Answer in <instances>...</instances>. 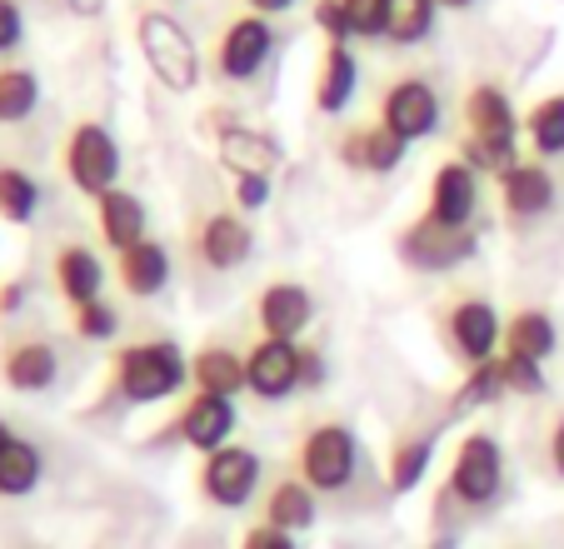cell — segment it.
I'll return each mask as SVG.
<instances>
[{"mask_svg":"<svg viewBox=\"0 0 564 549\" xmlns=\"http://www.w3.org/2000/svg\"><path fill=\"white\" fill-rule=\"evenodd\" d=\"M465 146H459V160L479 175L500 180L505 170L520 165V136H524V116L514 110L510 90L495 80H479L465 90Z\"/></svg>","mask_w":564,"mask_h":549,"instance_id":"cell-1","label":"cell"},{"mask_svg":"<svg viewBox=\"0 0 564 549\" xmlns=\"http://www.w3.org/2000/svg\"><path fill=\"white\" fill-rule=\"evenodd\" d=\"M110 385L126 405H160L191 385V359L175 340H140L126 345L110 365Z\"/></svg>","mask_w":564,"mask_h":549,"instance_id":"cell-2","label":"cell"},{"mask_svg":"<svg viewBox=\"0 0 564 549\" xmlns=\"http://www.w3.org/2000/svg\"><path fill=\"white\" fill-rule=\"evenodd\" d=\"M505 499V450L490 430H469L455 444V460H449L445 475V495L440 505H455L465 515H485Z\"/></svg>","mask_w":564,"mask_h":549,"instance_id":"cell-3","label":"cell"},{"mask_svg":"<svg viewBox=\"0 0 564 549\" xmlns=\"http://www.w3.org/2000/svg\"><path fill=\"white\" fill-rule=\"evenodd\" d=\"M135 45L145 55L150 75H155L171 96H191L200 85V51H195L191 31L165 11H140L135 15Z\"/></svg>","mask_w":564,"mask_h":549,"instance_id":"cell-4","label":"cell"},{"mask_svg":"<svg viewBox=\"0 0 564 549\" xmlns=\"http://www.w3.org/2000/svg\"><path fill=\"white\" fill-rule=\"evenodd\" d=\"M295 475L305 480L315 495H340V489H350L355 475H360V440H355L350 424H340V420L315 424L295 450Z\"/></svg>","mask_w":564,"mask_h":549,"instance_id":"cell-5","label":"cell"},{"mask_svg":"<svg viewBox=\"0 0 564 549\" xmlns=\"http://www.w3.org/2000/svg\"><path fill=\"white\" fill-rule=\"evenodd\" d=\"M120 165H126V155H120V140L110 136V126H100V120L70 126L61 146V170L75 191L90 195V201L120 191Z\"/></svg>","mask_w":564,"mask_h":549,"instance_id":"cell-6","label":"cell"},{"mask_svg":"<svg viewBox=\"0 0 564 549\" xmlns=\"http://www.w3.org/2000/svg\"><path fill=\"white\" fill-rule=\"evenodd\" d=\"M380 126H390L394 136H405L410 146L430 140L445 126V100H440V90L425 75H400V80L384 85V96H380Z\"/></svg>","mask_w":564,"mask_h":549,"instance_id":"cell-7","label":"cell"},{"mask_svg":"<svg viewBox=\"0 0 564 549\" xmlns=\"http://www.w3.org/2000/svg\"><path fill=\"white\" fill-rule=\"evenodd\" d=\"M260 475H265V460H260L250 444H225V450L205 454L200 465V495L205 505L215 509H246L260 489Z\"/></svg>","mask_w":564,"mask_h":549,"instance_id":"cell-8","label":"cell"},{"mask_svg":"<svg viewBox=\"0 0 564 549\" xmlns=\"http://www.w3.org/2000/svg\"><path fill=\"white\" fill-rule=\"evenodd\" d=\"M445 340L469 370V365H485V359L505 355V320L485 295H459L445 310Z\"/></svg>","mask_w":564,"mask_h":549,"instance_id":"cell-9","label":"cell"},{"mask_svg":"<svg viewBox=\"0 0 564 549\" xmlns=\"http://www.w3.org/2000/svg\"><path fill=\"white\" fill-rule=\"evenodd\" d=\"M394 250H400V260H405L410 270L445 274V270H455V265L475 260L479 230H449V225H435L430 215H420L415 225H405V230H400Z\"/></svg>","mask_w":564,"mask_h":549,"instance_id":"cell-10","label":"cell"},{"mask_svg":"<svg viewBox=\"0 0 564 549\" xmlns=\"http://www.w3.org/2000/svg\"><path fill=\"white\" fill-rule=\"evenodd\" d=\"M305 385V349L295 340H270L260 335L246 349V390L265 405H280Z\"/></svg>","mask_w":564,"mask_h":549,"instance_id":"cell-11","label":"cell"},{"mask_svg":"<svg viewBox=\"0 0 564 549\" xmlns=\"http://www.w3.org/2000/svg\"><path fill=\"white\" fill-rule=\"evenodd\" d=\"M270 55H275V31L265 15H235L215 41V75L225 85H246L265 71Z\"/></svg>","mask_w":564,"mask_h":549,"instance_id":"cell-12","label":"cell"},{"mask_svg":"<svg viewBox=\"0 0 564 549\" xmlns=\"http://www.w3.org/2000/svg\"><path fill=\"white\" fill-rule=\"evenodd\" d=\"M235 424H240V410H235V400H225V395L191 390V400H181V410H175L171 434L185 444V450L215 454V450H225V444H230Z\"/></svg>","mask_w":564,"mask_h":549,"instance_id":"cell-13","label":"cell"},{"mask_svg":"<svg viewBox=\"0 0 564 549\" xmlns=\"http://www.w3.org/2000/svg\"><path fill=\"white\" fill-rule=\"evenodd\" d=\"M425 215L435 225H449V230H475V215H479V170H469L465 160H445L430 180V201Z\"/></svg>","mask_w":564,"mask_h":549,"instance_id":"cell-14","label":"cell"},{"mask_svg":"<svg viewBox=\"0 0 564 549\" xmlns=\"http://www.w3.org/2000/svg\"><path fill=\"white\" fill-rule=\"evenodd\" d=\"M500 205L514 225H534L560 205V180L544 160H520L514 170L500 175Z\"/></svg>","mask_w":564,"mask_h":549,"instance_id":"cell-15","label":"cell"},{"mask_svg":"<svg viewBox=\"0 0 564 549\" xmlns=\"http://www.w3.org/2000/svg\"><path fill=\"white\" fill-rule=\"evenodd\" d=\"M195 255H200L205 270L230 274V270H240V265H250V255H256V230H250V220L240 211H215V215H205L200 230H195Z\"/></svg>","mask_w":564,"mask_h":549,"instance_id":"cell-16","label":"cell"},{"mask_svg":"<svg viewBox=\"0 0 564 549\" xmlns=\"http://www.w3.org/2000/svg\"><path fill=\"white\" fill-rule=\"evenodd\" d=\"M315 320V295L300 280H270L256 295V325L270 340H300Z\"/></svg>","mask_w":564,"mask_h":549,"instance_id":"cell-17","label":"cell"},{"mask_svg":"<svg viewBox=\"0 0 564 549\" xmlns=\"http://www.w3.org/2000/svg\"><path fill=\"white\" fill-rule=\"evenodd\" d=\"M51 280L55 290H61V300L70 310L80 305H96V300H106V260H100L90 245H61L51 260Z\"/></svg>","mask_w":564,"mask_h":549,"instance_id":"cell-18","label":"cell"},{"mask_svg":"<svg viewBox=\"0 0 564 549\" xmlns=\"http://www.w3.org/2000/svg\"><path fill=\"white\" fill-rule=\"evenodd\" d=\"M0 380L15 395H45L61 380V355H55L51 340H15L0 355Z\"/></svg>","mask_w":564,"mask_h":549,"instance_id":"cell-19","label":"cell"},{"mask_svg":"<svg viewBox=\"0 0 564 549\" xmlns=\"http://www.w3.org/2000/svg\"><path fill=\"white\" fill-rule=\"evenodd\" d=\"M340 160L350 170H365V175H394V170L405 165V155H410V140L405 136H394L390 126H360V130H350V136H340Z\"/></svg>","mask_w":564,"mask_h":549,"instance_id":"cell-20","label":"cell"},{"mask_svg":"<svg viewBox=\"0 0 564 549\" xmlns=\"http://www.w3.org/2000/svg\"><path fill=\"white\" fill-rule=\"evenodd\" d=\"M355 90H360V61H355L350 41H330L315 75V110L319 116H345Z\"/></svg>","mask_w":564,"mask_h":549,"instance_id":"cell-21","label":"cell"},{"mask_svg":"<svg viewBox=\"0 0 564 549\" xmlns=\"http://www.w3.org/2000/svg\"><path fill=\"white\" fill-rule=\"evenodd\" d=\"M145 225L150 220H145V201H140V195L110 191L96 201V230H100V240H106V250H116V255L135 250L140 240H150Z\"/></svg>","mask_w":564,"mask_h":549,"instance_id":"cell-22","label":"cell"},{"mask_svg":"<svg viewBox=\"0 0 564 549\" xmlns=\"http://www.w3.org/2000/svg\"><path fill=\"white\" fill-rule=\"evenodd\" d=\"M116 274H120V286H126L135 300H150V295H160V290L171 286L175 260H171V250H165L160 240H140L135 250L116 255Z\"/></svg>","mask_w":564,"mask_h":549,"instance_id":"cell-23","label":"cell"},{"mask_svg":"<svg viewBox=\"0 0 564 549\" xmlns=\"http://www.w3.org/2000/svg\"><path fill=\"white\" fill-rule=\"evenodd\" d=\"M430 465H435V430H415L400 434L390 444V460H384V475H390V495H410V489L425 485Z\"/></svg>","mask_w":564,"mask_h":549,"instance_id":"cell-24","label":"cell"},{"mask_svg":"<svg viewBox=\"0 0 564 549\" xmlns=\"http://www.w3.org/2000/svg\"><path fill=\"white\" fill-rule=\"evenodd\" d=\"M191 385L205 395H225V400H235V395L246 390V355H235L230 345H205L191 355Z\"/></svg>","mask_w":564,"mask_h":549,"instance_id":"cell-25","label":"cell"},{"mask_svg":"<svg viewBox=\"0 0 564 549\" xmlns=\"http://www.w3.org/2000/svg\"><path fill=\"white\" fill-rule=\"evenodd\" d=\"M560 349V325H554L550 310H514L505 320V355H524V359H550Z\"/></svg>","mask_w":564,"mask_h":549,"instance_id":"cell-26","label":"cell"},{"mask_svg":"<svg viewBox=\"0 0 564 549\" xmlns=\"http://www.w3.org/2000/svg\"><path fill=\"white\" fill-rule=\"evenodd\" d=\"M220 160L230 165V175H275V165L285 155H280V146L270 136H260V130H246V126H230L220 130Z\"/></svg>","mask_w":564,"mask_h":549,"instance_id":"cell-27","label":"cell"},{"mask_svg":"<svg viewBox=\"0 0 564 549\" xmlns=\"http://www.w3.org/2000/svg\"><path fill=\"white\" fill-rule=\"evenodd\" d=\"M45 480V454L41 444H31L25 434H15L6 450H0V499H25L35 495Z\"/></svg>","mask_w":564,"mask_h":549,"instance_id":"cell-28","label":"cell"},{"mask_svg":"<svg viewBox=\"0 0 564 549\" xmlns=\"http://www.w3.org/2000/svg\"><path fill=\"white\" fill-rule=\"evenodd\" d=\"M319 519V505H315V489L305 485V480H280L275 489H270L265 499V525L285 529V535H305V529H315Z\"/></svg>","mask_w":564,"mask_h":549,"instance_id":"cell-29","label":"cell"},{"mask_svg":"<svg viewBox=\"0 0 564 549\" xmlns=\"http://www.w3.org/2000/svg\"><path fill=\"white\" fill-rule=\"evenodd\" d=\"M524 140H530L534 160H560L564 155V90L534 100L524 116Z\"/></svg>","mask_w":564,"mask_h":549,"instance_id":"cell-30","label":"cell"},{"mask_svg":"<svg viewBox=\"0 0 564 549\" xmlns=\"http://www.w3.org/2000/svg\"><path fill=\"white\" fill-rule=\"evenodd\" d=\"M510 385H505V365L500 359H485V365H469L465 380H459L455 400H449V415H469V410H490L495 400H505Z\"/></svg>","mask_w":564,"mask_h":549,"instance_id":"cell-31","label":"cell"},{"mask_svg":"<svg viewBox=\"0 0 564 549\" xmlns=\"http://www.w3.org/2000/svg\"><path fill=\"white\" fill-rule=\"evenodd\" d=\"M440 0H390V21H384V41L390 45H420L435 35Z\"/></svg>","mask_w":564,"mask_h":549,"instance_id":"cell-32","label":"cell"},{"mask_svg":"<svg viewBox=\"0 0 564 549\" xmlns=\"http://www.w3.org/2000/svg\"><path fill=\"white\" fill-rule=\"evenodd\" d=\"M41 106V75L25 65H6L0 71V126H21Z\"/></svg>","mask_w":564,"mask_h":549,"instance_id":"cell-33","label":"cell"},{"mask_svg":"<svg viewBox=\"0 0 564 549\" xmlns=\"http://www.w3.org/2000/svg\"><path fill=\"white\" fill-rule=\"evenodd\" d=\"M41 215V185L31 170L21 165H0V220L31 225Z\"/></svg>","mask_w":564,"mask_h":549,"instance_id":"cell-34","label":"cell"},{"mask_svg":"<svg viewBox=\"0 0 564 549\" xmlns=\"http://www.w3.org/2000/svg\"><path fill=\"white\" fill-rule=\"evenodd\" d=\"M70 325H75V335L90 340V345H110V340L120 335V310L110 305V300H96V305L70 310Z\"/></svg>","mask_w":564,"mask_h":549,"instance_id":"cell-35","label":"cell"},{"mask_svg":"<svg viewBox=\"0 0 564 549\" xmlns=\"http://www.w3.org/2000/svg\"><path fill=\"white\" fill-rule=\"evenodd\" d=\"M500 365H505V385H510V395H524V400H540V395L550 390V375H544L540 359L500 355Z\"/></svg>","mask_w":564,"mask_h":549,"instance_id":"cell-36","label":"cell"},{"mask_svg":"<svg viewBox=\"0 0 564 549\" xmlns=\"http://www.w3.org/2000/svg\"><path fill=\"white\" fill-rule=\"evenodd\" d=\"M345 21H350L355 41H384L390 0H345Z\"/></svg>","mask_w":564,"mask_h":549,"instance_id":"cell-37","label":"cell"},{"mask_svg":"<svg viewBox=\"0 0 564 549\" xmlns=\"http://www.w3.org/2000/svg\"><path fill=\"white\" fill-rule=\"evenodd\" d=\"M270 191H275V175H230V195H235V211L250 215V211H265Z\"/></svg>","mask_w":564,"mask_h":549,"instance_id":"cell-38","label":"cell"},{"mask_svg":"<svg viewBox=\"0 0 564 549\" xmlns=\"http://www.w3.org/2000/svg\"><path fill=\"white\" fill-rule=\"evenodd\" d=\"M21 41H25V11H21V0H0V55L21 51Z\"/></svg>","mask_w":564,"mask_h":549,"instance_id":"cell-39","label":"cell"},{"mask_svg":"<svg viewBox=\"0 0 564 549\" xmlns=\"http://www.w3.org/2000/svg\"><path fill=\"white\" fill-rule=\"evenodd\" d=\"M315 25L325 31V41H355L350 21H345V0H315Z\"/></svg>","mask_w":564,"mask_h":549,"instance_id":"cell-40","label":"cell"},{"mask_svg":"<svg viewBox=\"0 0 564 549\" xmlns=\"http://www.w3.org/2000/svg\"><path fill=\"white\" fill-rule=\"evenodd\" d=\"M240 549H300L295 545V535H285V529H275V525H250L246 529V539H240Z\"/></svg>","mask_w":564,"mask_h":549,"instance_id":"cell-41","label":"cell"},{"mask_svg":"<svg viewBox=\"0 0 564 549\" xmlns=\"http://www.w3.org/2000/svg\"><path fill=\"white\" fill-rule=\"evenodd\" d=\"M544 465H550L554 480H564V410L554 415L550 434H544Z\"/></svg>","mask_w":564,"mask_h":549,"instance_id":"cell-42","label":"cell"},{"mask_svg":"<svg viewBox=\"0 0 564 549\" xmlns=\"http://www.w3.org/2000/svg\"><path fill=\"white\" fill-rule=\"evenodd\" d=\"M21 305H25V286H21V280H11V286H0V315H15Z\"/></svg>","mask_w":564,"mask_h":549,"instance_id":"cell-43","label":"cell"},{"mask_svg":"<svg viewBox=\"0 0 564 549\" xmlns=\"http://www.w3.org/2000/svg\"><path fill=\"white\" fill-rule=\"evenodd\" d=\"M305 385L310 390L325 385V355H319V349H305Z\"/></svg>","mask_w":564,"mask_h":549,"instance_id":"cell-44","label":"cell"},{"mask_svg":"<svg viewBox=\"0 0 564 549\" xmlns=\"http://www.w3.org/2000/svg\"><path fill=\"white\" fill-rule=\"evenodd\" d=\"M246 6H250V11H256V15H265V21H270V15H285V11H295V0H246Z\"/></svg>","mask_w":564,"mask_h":549,"instance_id":"cell-45","label":"cell"},{"mask_svg":"<svg viewBox=\"0 0 564 549\" xmlns=\"http://www.w3.org/2000/svg\"><path fill=\"white\" fill-rule=\"evenodd\" d=\"M65 6H70L75 15H86V21H96V15L106 11V0H65Z\"/></svg>","mask_w":564,"mask_h":549,"instance_id":"cell-46","label":"cell"},{"mask_svg":"<svg viewBox=\"0 0 564 549\" xmlns=\"http://www.w3.org/2000/svg\"><path fill=\"white\" fill-rule=\"evenodd\" d=\"M469 6H479V0H440V11H469Z\"/></svg>","mask_w":564,"mask_h":549,"instance_id":"cell-47","label":"cell"},{"mask_svg":"<svg viewBox=\"0 0 564 549\" xmlns=\"http://www.w3.org/2000/svg\"><path fill=\"white\" fill-rule=\"evenodd\" d=\"M430 549H455V535H435L430 539Z\"/></svg>","mask_w":564,"mask_h":549,"instance_id":"cell-48","label":"cell"},{"mask_svg":"<svg viewBox=\"0 0 564 549\" xmlns=\"http://www.w3.org/2000/svg\"><path fill=\"white\" fill-rule=\"evenodd\" d=\"M15 440V430H11V424H6V420H0V450H6V444H11Z\"/></svg>","mask_w":564,"mask_h":549,"instance_id":"cell-49","label":"cell"}]
</instances>
